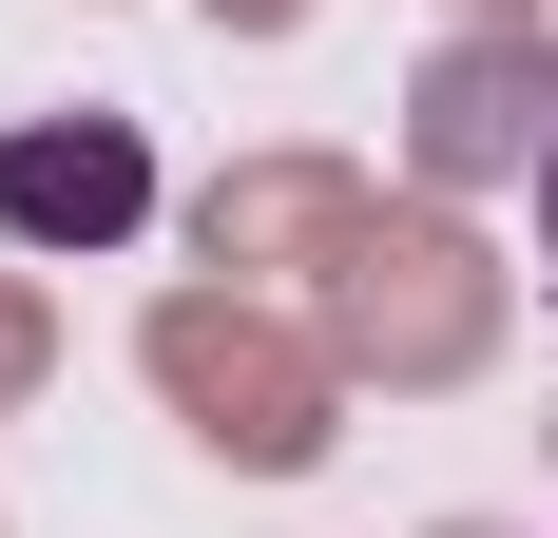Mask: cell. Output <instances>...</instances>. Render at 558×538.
Masks as SVG:
<instances>
[{
	"mask_svg": "<svg viewBox=\"0 0 558 538\" xmlns=\"http://www.w3.org/2000/svg\"><path fill=\"white\" fill-rule=\"evenodd\" d=\"M539 289H558V155H539Z\"/></svg>",
	"mask_w": 558,
	"mask_h": 538,
	"instance_id": "obj_2",
	"label": "cell"
},
{
	"mask_svg": "<svg viewBox=\"0 0 558 538\" xmlns=\"http://www.w3.org/2000/svg\"><path fill=\"white\" fill-rule=\"evenodd\" d=\"M135 212H155V155H135L116 115H39V135H0V231H20V250H116Z\"/></svg>",
	"mask_w": 558,
	"mask_h": 538,
	"instance_id": "obj_1",
	"label": "cell"
}]
</instances>
